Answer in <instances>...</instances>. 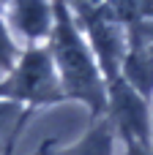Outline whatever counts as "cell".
I'll list each match as a JSON object with an SVG mask.
<instances>
[{
  "instance_id": "8",
  "label": "cell",
  "mask_w": 153,
  "mask_h": 155,
  "mask_svg": "<svg viewBox=\"0 0 153 155\" xmlns=\"http://www.w3.org/2000/svg\"><path fill=\"white\" fill-rule=\"evenodd\" d=\"M107 11L120 22H131L137 16V0H107Z\"/></svg>"
},
{
  "instance_id": "2",
  "label": "cell",
  "mask_w": 153,
  "mask_h": 155,
  "mask_svg": "<svg viewBox=\"0 0 153 155\" xmlns=\"http://www.w3.org/2000/svg\"><path fill=\"white\" fill-rule=\"evenodd\" d=\"M3 95L25 98V101H52L57 98V84L52 74V63L44 52H30L14 71V76L0 87Z\"/></svg>"
},
{
  "instance_id": "9",
  "label": "cell",
  "mask_w": 153,
  "mask_h": 155,
  "mask_svg": "<svg viewBox=\"0 0 153 155\" xmlns=\"http://www.w3.org/2000/svg\"><path fill=\"white\" fill-rule=\"evenodd\" d=\"M11 60H14V44L8 41V35H5V30L0 25V68H8Z\"/></svg>"
},
{
  "instance_id": "3",
  "label": "cell",
  "mask_w": 153,
  "mask_h": 155,
  "mask_svg": "<svg viewBox=\"0 0 153 155\" xmlns=\"http://www.w3.org/2000/svg\"><path fill=\"white\" fill-rule=\"evenodd\" d=\"M112 109H115V120L120 123V128L126 131L129 139H134V144L148 136V114H145V104L142 98L126 84V82H115L112 87Z\"/></svg>"
},
{
  "instance_id": "4",
  "label": "cell",
  "mask_w": 153,
  "mask_h": 155,
  "mask_svg": "<svg viewBox=\"0 0 153 155\" xmlns=\"http://www.w3.org/2000/svg\"><path fill=\"white\" fill-rule=\"evenodd\" d=\"M88 27L93 33V41H96V49L101 54L104 68L107 71H115V63L120 60V35H118L115 25L110 22L107 14L88 11Z\"/></svg>"
},
{
  "instance_id": "7",
  "label": "cell",
  "mask_w": 153,
  "mask_h": 155,
  "mask_svg": "<svg viewBox=\"0 0 153 155\" xmlns=\"http://www.w3.org/2000/svg\"><path fill=\"white\" fill-rule=\"evenodd\" d=\"M66 155H110V131L101 125L99 131H93L79 147H74Z\"/></svg>"
},
{
  "instance_id": "5",
  "label": "cell",
  "mask_w": 153,
  "mask_h": 155,
  "mask_svg": "<svg viewBox=\"0 0 153 155\" xmlns=\"http://www.w3.org/2000/svg\"><path fill=\"white\" fill-rule=\"evenodd\" d=\"M11 16H14V25L19 27V33H25L27 38L47 35L49 25H52V14L44 0H14Z\"/></svg>"
},
{
  "instance_id": "10",
  "label": "cell",
  "mask_w": 153,
  "mask_h": 155,
  "mask_svg": "<svg viewBox=\"0 0 153 155\" xmlns=\"http://www.w3.org/2000/svg\"><path fill=\"white\" fill-rule=\"evenodd\" d=\"M16 114H19V109H16L14 104H0V134L16 120Z\"/></svg>"
},
{
  "instance_id": "6",
  "label": "cell",
  "mask_w": 153,
  "mask_h": 155,
  "mask_svg": "<svg viewBox=\"0 0 153 155\" xmlns=\"http://www.w3.org/2000/svg\"><path fill=\"white\" fill-rule=\"evenodd\" d=\"M126 79L140 90V93H151L153 87V52L134 46L131 54L126 57Z\"/></svg>"
},
{
  "instance_id": "1",
  "label": "cell",
  "mask_w": 153,
  "mask_h": 155,
  "mask_svg": "<svg viewBox=\"0 0 153 155\" xmlns=\"http://www.w3.org/2000/svg\"><path fill=\"white\" fill-rule=\"evenodd\" d=\"M52 49H55V60L60 65L63 82L68 87L71 95L101 106V87L96 79V68L82 46V41L77 38V30L68 22V14L57 5V25H55V35H52Z\"/></svg>"
},
{
  "instance_id": "11",
  "label": "cell",
  "mask_w": 153,
  "mask_h": 155,
  "mask_svg": "<svg viewBox=\"0 0 153 155\" xmlns=\"http://www.w3.org/2000/svg\"><path fill=\"white\" fill-rule=\"evenodd\" d=\"M129 155H151L148 150H140V144H131V153Z\"/></svg>"
}]
</instances>
